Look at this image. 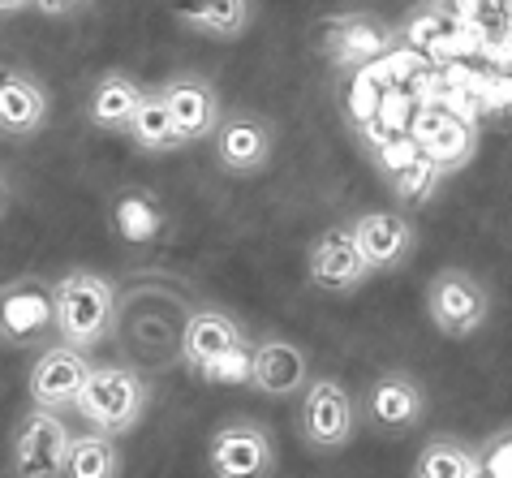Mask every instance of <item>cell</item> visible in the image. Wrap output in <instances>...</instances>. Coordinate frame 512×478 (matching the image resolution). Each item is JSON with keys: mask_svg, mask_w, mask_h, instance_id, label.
<instances>
[{"mask_svg": "<svg viewBox=\"0 0 512 478\" xmlns=\"http://www.w3.org/2000/svg\"><path fill=\"white\" fill-rule=\"evenodd\" d=\"M194 298L177 276L168 272H134L121 285V306H117V336L121 354L134 367L160 375L173 371L181 362V336L194 315Z\"/></svg>", "mask_w": 512, "mask_h": 478, "instance_id": "cell-1", "label": "cell"}, {"mask_svg": "<svg viewBox=\"0 0 512 478\" xmlns=\"http://www.w3.org/2000/svg\"><path fill=\"white\" fill-rule=\"evenodd\" d=\"M56 289V341H69L78 349H99L117 336V306L121 285L91 267H69L52 280Z\"/></svg>", "mask_w": 512, "mask_h": 478, "instance_id": "cell-2", "label": "cell"}, {"mask_svg": "<svg viewBox=\"0 0 512 478\" xmlns=\"http://www.w3.org/2000/svg\"><path fill=\"white\" fill-rule=\"evenodd\" d=\"M151 397H155L151 371L134 367L130 358L125 362H99V367L91 371V379H87V388H82L74 414L95 431L130 435L142 418H147Z\"/></svg>", "mask_w": 512, "mask_h": 478, "instance_id": "cell-3", "label": "cell"}, {"mask_svg": "<svg viewBox=\"0 0 512 478\" xmlns=\"http://www.w3.org/2000/svg\"><path fill=\"white\" fill-rule=\"evenodd\" d=\"M297 440H302L315 457H336L353 444L362 427V405L358 397L340 384L336 375H315L297 397Z\"/></svg>", "mask_w": 512, "mask_h": 478, "instance_id": "cell-4", "label": "cell"}, {"mask_svg": "<svg viewBox=\"0 0 512 478\" xmlns=\"http://www.w3.org/2000/svg\"><path fill=\"white\" fill-rule=\"evenodd\" d=\"M250 332L229 306H216V302H198L194 315L186 323V336H181V362L203 375V379H220L233 371V362H246L250 358Z\"/></svg>", "mask_w": 512, "mask_h": 478, "instance_id": "cell-5", "label": "cell"}, {"mask_svg": "<svg viewBox=\"0 0 512 478\" xmlns=\"http://www.w3.org/2000/svg\"><path fill=\"white\" fill-rule=\"evenodd\" d=\"M362 427L383 435V440H401V435H414L426 414H431V397H426L422 379L414 371H379L366 379L362 388Z\"/></svg>", "mask_w": 512, "mask_h": 478, "instance_id": "cell-6", "label": "cell"}, {"mask_svg": "<svg viewBox=\"0 0 512 478\" xmlns=\"http://www.w3.org/2000/svg\"><path fill=\"white\" fill-rule=\"evenodd\" d=\"M491 289L469 272V267H439V272L426 280V315H431L435 332L448 336V341H465V336H478L491 319Z\"/></svg>", "mask_w": 512, "mask_h": 478, "instance_id": "cell-7", "label": "cell"}, {"mask_svg": "<svg viewBox=\"0 0 512 478\" xmlns=\"http://www.w3.org/2000/svg\"><path fill=\"white\" fill-rule=\"evenodd\" d=\"M207 470L216 478H272L280 470L276 435L254 418H229L207 440Z\"/></svg>", "mask_w": 512, "mask_h": 478, "instance_id": "cell-8", "label": "cell"}, {"mask_svg": "<svg viewBox=\"0 0 512 478\" xmlns=\"http://www.w3.org/2000/svg\"><path fill=\"white\" fill-rule=\"evenodd\" d=\"M65 410H48V405H31L9 440V470L18 478H61L65 453L74 431L65 427Z\"/></svg>", "mask_w": 512, "mask_h": 478, "instance_id": "cell-9", "label": "cell"}, {"mask_svg": "<svg viewBox=\"0 0 512 478\" xmlns=\"http://www.w3.org/2000/svg\"><path fill=\"white\" fill-rule=\"evenodd\" d=\"M379 272L371 259L362 255L358 237L349 233V224H332L323 229L315 242L306 246V280L327 298H349V293L366 289Z\"/></svg>", "mask_w": 512, "mask_h": 478, "instance_id": "cell-10", "label": "cell"}, {"mask_svg": "<svg viewBox=\"0 0 512 478\" xmlns=\"http://www.w3.org/2000/svg\"><path fill=\"white\" fill-rule=\"evenodd\" d=\"M56 332V289L52 280L22 276L0 293V341L9 349H44Z\"/></svg>", "mask_w": 512, "mask_h": 478, "instance_id": "cell-11", "label": "cell"}, {"mask_svg": "<svg viewBox=\"0 0 512 478\" xmlns=\"http://www.w3.org/2000/svg\"><path fill=\"white\" fill-rule=\"evenodd\" d=\"M91 371L95 362L87 349L69 341H52L39 349L31 371H26V397H31V405H48V410H74Z\"/></svg>", "mask_w": 512, "mask_h": 478, "instance_id": "cell-12", "label": "cell"}, {"mask_svg": "<svg viewBox=\"0 0 512 478\" xmlns=\"http://www.w3.org/2000/svg\"><path fill=\"white\" fill-rule=\"evenodd\" d=\"M349 224V233L358 237L362 255L371 259V267L383 272H401V267L418 255V224L414 216H405L401 207H371V212H358Z\"/></svg>", "mask_w": 512, "mask_h": 478, "instance_id": "cell-13", "label": "cell"}, {"mask_svg": "<svg viewBox=\"0 0 512 478\" xmlns=\"http://www.w3.org/2000/svg\"><path fill=\"white\" fill-rule=\"evenodd\" d=\"M160 95H164L168 112H173L177 134L186 147L211 143L220 130V121L229 117V108L220 100V87L203 74H173L168 82H160Z\"/></svg>", "mask_w": 512, "mask_h": 478, "instance_id": "cell-14", "label": "cell"}, {"mask_svg": "<svg viewBox=\"0 0 512 478\" xmlns=\"http://www.w3.org/2000/svg\"><path fill=\"white\" fill-rule=\"evenodd\" d=\"M211 143H216V164L229 177H259L276 160V125L259 112H229Z\"/></svg>", "mask_w": 512, "mask_h": 478, "instance_id": "cell-15", "label": "cell"}, {"mask_svg": "<svg viewBox=\"0 0 512 478\" xmlns=\"http://www.w3.org/2000/svg\"><path fill=\"white\" fill-rule=\"evenodd\" d=\"M392 48V26L375 13H340L319 26V52L332 69H362Z\"/></svg>", "mask_w": 512, "mask_h": 478, "instance_id": "cell-16", "label": "cell"}, {"mask_svg": "<svg viewBox=\"0 0 512 478\" xmlns=\"http://www.w3.org/2000/svg\"><path fill=\"white\" fill-rule=\"evenodd\" d=\"M310 354L297 341L280 332H267L254 341L250 349V388L263 392L272 401H289V397H302V388L310 384Z\"/></svg>", "mask_w": 512, "mask_h": 478, "instance_id": "cell-17", "label": "cell"}, {"mask_svg": "<svg viewBox=\"0 0 512 478\" xmlns=\"http://www.w3.org/2000/svg\"><path fill=\"white\" fill-rule=\"evenodd\" d=\"M52 121V95L39 78L9 69L0 82V134L5 143H31Z\"/></svg>", "mask_w": 512, "mask_h": 478, "instance_id": "cell-18", "label": "cell"}, {"mask_svg": "<svg viewBox=\"0 0 512 478\" xmlns=\"http://www.w3.org/2000/svg\"><path fill=\"white\" fill-rule=\"evenodd\" d=\"M147 91L151 87H142V82L134 74H125V69H108V74H99L91 82V91H87V121L95 125V130H104V134H125L130 130V121H134V112L138 104L147 100Z\"/></svg>", "mask_w": 512, "mask_h": 478, "instance_id": "cell-19", "label": "cell"}, {"mask_svg": "<svg viewBox=\"0 0 512 478\" xmlns=\"http://www.w3.org/2000/svg\"><path fill=\"white\" fill-rule=\"evenodd\" d=\"M168 13H173L177 26H186L190 35L233 44V39L250 31L254 0H168Z\"/></svg>", "mask_w": 512, "mask_h": 478, "instance_id": "cell-20", "label": "cell"}, {"mask_svg": "<svg viewBox=\"0 0 512 478\" xmlns=\"http://www.w3.org/2000/svg\"><path fill=\"white\" fill-rule=\"evenodd\" d=\"M414 478H487L482 444L439 431V435H431V440L418 448Z\"/></svg>", "mask_w": 512, "mask_h": 478, "instance_id": "cell-21", "label": "cell"}, {"mask_svg": "<svg viewBox=\"0 0 512 478\" xmlns=\"http://www.w3.org/2000/svg\"><path fill=\"white\" fill-rule=\"evenodd\" d=\"M125 143H134V151H142V156H173V151H181L186 143H181L177 134V121L173 112H168L160 87L147 91V100L138 104L130 130H125Z\"/></svg>", "mask_w": 512, "mask_h": 478, "instance_id": "cell-22", "label": "cell"}, {"mask_svg": "<svg viewBox=\"0 0 512 478\" xmlns=\"http://www.w3.org/2000/svg\"><path fill=\"white\" fill-rule=\"evenodd\" d=\"M121 435H108V431H78L69 440V453H65V474L61 478H117L125 470V457H121Z\"/></svg>", "mask_w": 512, "mask_h": 478, "instance_id": "cell-23", "label": "cell"}, {"mask_svg": "<svg viewBox=\"0 0 512 478\" xmlns=\"http://www.w3.org/2000/svg\"><path fill=\"white\" fill-rule=\"evenodd\" d=\"M482 461H487V474H512V427L482 444Z\"/></svg>", "mask_w": 512, "mask_h": 478, "instance_id": "cell-24", "label": "cell"}, {"mask_svg": "<svg viewBox=\"0 0 512 478\" xmlns=\"http://www.w3.org/2000/svg\"><path fill=\"white\" fill-rule=\"evenodd\" d=\"M35 9L44 18H74V13L87 9V0H35Z\"/></svg>", "mask_w": 512, "mask_h": 478, "instance_id": "cell-25", "label": "cell"}, {"mask_svg": "<svg viewBox=\"0 0 512 478\" xmlns=\"http://www.w3.org/2000/svg\"><path fill=\"white\" fill-rule=\"evenodd\" d=\"M0 9H5V18H13V13L35 9V0H0Z\"/></svg>", "mask_w": 512, "mask_h": 478, "instance_id": "cell-26", "label": "cell"}]
</instances>
